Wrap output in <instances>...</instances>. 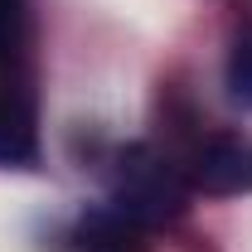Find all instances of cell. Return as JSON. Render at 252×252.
<instances>
[{"mask_svg": "<svg viewBox=\"0 0 252 252\" xmlns=\"http://www.w3.org/2000/svg\"><path fill=\"white\" fill-rule=\"evenodd\" d=\"M20 30H25V0H0V63L15 59Z\"/></svg>", "mask_w": 252, "mask_h": 252, "instance_id": "6", "label": "cell"}, {"mask_svg": "<svg viewBox=\"0 0 252 252\" xmlns=\"http://www.w3.org/2000/svg\"><path fill=\"white\" fill-rule=\"evenodd\" d=\"M189 204V180L165 165L151 146H131L117 160V175H112V209H122L126 219H136L141 228H156V223H175Z\"/></svg>", "mask_w": 252, "mask_h": 252, "instance_id": "1", "label": "cell"}, {"mask_svg": "<svg viewBox=\"0 0 252 252\" xmlns=\"http://www.w3.org/2000/svg\"><path fill=\"white\" fill-rule=\"evenodd\" d=\"M0 160L5 165L34 160V107L25 88H0Z\"/></svg>", "mask_w": 252, "mask_h": 252, "instance_id": "4", "label": "cell"}, {"mask_svg": "<svg viewBox=\"0 0 252 252\" xmlns=\"http://www.w3.org/2000/svg\"><path fill=\"white\" fill-rule=\"evenodd\" d=\"M73 243L78 252H151V238L136 219H126L122 209H93L83 214L78 228H73Z\"/></svg>", "mask_w": 252, "mask_h": 252, "instance_id": "3", "label": "cell"}, {"mask_svg": "<svg viewBox=\"0 0 252 252\" xmlns=\"http://www.w3.org/2000/svg\"><path fill=\"white\" fill-rule=\"evenodd\" d=\"M185 180L199 194H252V141L248 136H209L189 156Z\"/></svg>", "mask_w": 252, "mask_h": 252, "instance_id": "2", "label": "cell"}, {"mask_svg": "<svg viewBox=\"0 0 252 252\" xmlns=\"http://www.w3.org/2000/svg\"><path fill=\"white\" fill-rule=\"evenodd\" d=\"M228 93L233 102L252 107V34L233 39V54H228Z\"/></svg>", "mask_w": 252, "mask_h": 252, "instance_id": "5", "label": "cell"}]
</instances>
